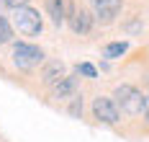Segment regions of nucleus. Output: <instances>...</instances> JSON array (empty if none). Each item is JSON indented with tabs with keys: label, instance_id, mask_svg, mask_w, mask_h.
<instances>
[{
	"label": "nucleus",
	"instance_id": "nucleus-4",
	"mask_svg": "<svg viewBox=\"0 0 149 142\" xmlns=\"http://www.w3.org/2000/svg\"><path fill=\"white\" fill-rule=\"evenodd\" d=\"M93 116L98 122H103V124H116L118 122V106H116V101L108 98V96H98L93 101Z\"/></svg>",
	"mask_w": 149,
	"mask_h": 142
},
{
	"label": "nucleus",
	"instance_id": "nucleus-1",
	"mask_svg": "<svg viewBox=\"0 0 149 142\" xmlns=\"http://www.w3.org/2000/svg\"><path fill=\"white\" fill-rule=\"evenodd\" d=\"M13 26L18 29V34H23V36H39L41 29H44L39 11H33V8H29V5L13 11Z\"/></svg>",
	"mask_w": 149,
	"mask_h": 142
},
{
	"label": "nucleus",
	"instance_id": "nucleus-10",
	"mask_svg": "<svg viewBox=\"0 0 149 142\" xmlns=\"http://www.w3.org/2000/svg\"><path fill=\"white\" fill-rule=\"evenodd\" d=\"M126 49H129V44H126V41H113V44H105V47H103V57L116 60V57H121Z\"/></svg>",
	"mask_w": 149,
	"mask_h": 142
},
{
	"label": "nucleus",
	"instance_id": "nucleus-8",
	"mask_svg": "<svg viewBox=\"0 0 149 142\" xmlns=\"http://www.w3.org/2000/svg\"><path fill=\"white\" fill-rule=\"evenodd\" d=\"M70 26H72V31L74 34H88L90 29H93V16H90L88 11H77L74 8L72 11V16H70Z\"/></svg>",
	"mask_w": 149,
	"mask_h": 142
},
{
	"label": "nucleus",
	"instance_id": "nucleus-12",
	"mask_svg": "<svg viewBox=\"0 0 149 142\" xmlns=\"http://www.w3.org/2000/svg\"><path fill=\"white\" fill-rule=\"evenodd\" d=\"M77 75H85V78H98V70H95L93 65L82 62V65H77Z\"/></svg>",
	"mask_w": 149,
	"mask_h": 142
},
{
	"label": "nucleus",
	"instance_id": "nucleus-14",
	"mask_svg": "<svg viewBox=\"0 0 149 142\" xmlns=\"http://www.w3.org/2000/svg\"><path fill=\"white\" fill-rule=\"evenodd\" d=\"M3 5H8V8H23V5H29V0H0Z\"/></svg>",
	"mask_w": 149,
	"mask_h": 142
},
{
	"label": "nucleus",
	"instance_id": "nucleus-6",
	"mask_svg": "<svg viewBox=\"0 0 149 142\" xmlns=\"http://www.w3.org/2000/svg\"><path fill=\"white\" fill-rule=\"evenodd\" d=\"M46 8H49V16H52V21L57 26H59L64 18H70L72 11H74V5L70 0H46Z\"/></svg>",
	"mask_w": 149,
	"mask_h": 142
},
{
	"label": "nucleus",
	"instance_id": "nucleus-9",
	"mask_svg": "<svg viewBox=\"0 0 149 142\" xmlns=\"http://www.w3.org/2000/svg\"><path fill=\"white\" fill-rule=\"evenodd\" d=\"M62 72H64V65H62L59 60H52V62H49V65L44 67L41 78H44V83H46V85H54V83H59V80L64 78Z\"/></svg>",
	"mask_w": 149,
	"mask_h": 142
},
{
	"label": "nucleus",
	"instance_id": "nucleus-7",
	"mask_svg": "<svg viewBox=\"0 0 149 142\" xmlns=\"http://www.w3.org/2000/svg\"><path fill=\"white\" fill-rule=\"evenodd\" d=\"M52 93H54V98H74L77 96V78L74 75H64L59 83L52 85Z\"/></svg>",
	"mask_w": 149,
	"mask_h": 142
},
{
	"label": "nucleus",
	"instance_id": "nucleus-13",
	"mask_svg": "<svg viewBox=\"0 0 149 142\" xmlns=\"http://www.w3.org/2000/svg\"><path fill=\"white\" fill-rule=\"evenodd\" d=\"M70 114H72V116H80V114H82V98H80V96H74V98H72Z\"/></svg>",
	"mask_w": 149,
	"mask_h": 142
},
{
	"label": "nucleus",
	"instance_id": "nucleus-2",
	"mask_svg": "<svg viewBox=\"0 0 149 142\" xmlns=\"http://www.w3.org/2000/svg\"><path fill=\"white\" fill-rule=\"evenodd\" d=\"M13 62H15L18 70H33L36 65L44 62V52L36 47V44L18 41V44H13Z\"/></svg>",
	"mask_w": 149,
	"mask_h": 142
},
{
	"label": "nucleus",
	"instance_id": "nucleus-15",
	"mask_svg": "<svg viewBox=\"0 0 149 142\" xmlns=\"http://www.w3.org/2000/svg\"><path fill=\"white\" fill-rule=\"evenodd\" d=\"M144 116H147V122H149V96L144 98Z\"/></svg>",
	"mask_w": 149,
	"mask_h": 142
},
{
	"label": "nucleus",
	"instance_id": "nucleus-11",
	"mask_svg": "<svg viewBox=\"0 0 149 142\" xmlns=\"http://www.w3.org/2000/svg\"><path fill=\"white\" fill-rule=\"evenodd\" d=\"M10 36H13V29H10V23H8L5 18L0 16V44L10 41Z\"/></svg>",
	"mask_w": 149,
	"mask_h": 142
},
{
	"label": "nucleus",
	"instance_id": "nucleus-5",
	"mask_svg": "<svg viewBox=\"0 0 149 142\" xmlns=\"http://www.w3.org/2000/svg\"><path fill=\"white\" fill-rule=\"evenodd\" d=\"M90 5L100 23H111L121 11V0H90Z\"/></svg>",
	"mask_w": 149,
	"mask_h": 142
},
{
	"label": "nucleus",
	"instance_id": "nucleus-3",
	"mask_svg": "<svg viewBox=\"0 0 149 142\" xmlns=\"http://www.w3.org/2000/svg\"><path fill=\"white\" fill-rule=\"evenodd\" d=\"M116 101H118L121 111L129 114V116H136L139 111L144 109V96L134 85H118L116 88Z\"/></svg>",
	"mask_w": 149,
	"mask_h": 142
}]
</instances>
